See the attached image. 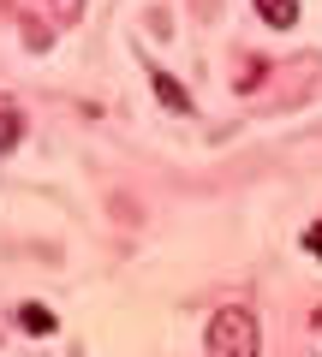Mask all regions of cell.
Returning <instances> with one entry per match:
<instances>
[{"label":"cell","instance_id":"6da1fadb","mask_svg":"<svg viewBox=\"0 0 322 357\" xmlns=\"http://www.w3.org/2000/svg\"><path fill=\"white\" fill-rule=\"evenodd\" d=\"M203 345H209V357H257V351H263L257 316H251V310H239V304L215 310V316H209Z\"/></svg>","mask_w":322,"mask_h":357},{"label":"cell","instance_id":"7a4b0ae2","mask_svg":"<svg viewBox=\"0 0 322 357\" xmlns=\"http://www.w3.org/2000/svg\"><path fill=\"white\" fill-rule=\"evenodd\" d=\"M18 143H24V114L13 96H0V155H13Z\"/></svg>","mask_w":322,"mask_h":357},{"label":"cell","instance_id":"3957f363","mask_svg":"<svg viewBox=\"0 0 322 357\" xmlns=\"http://www.w3.org/2000/svg\"><path fill=\"white\" fill-rule=\"evenodd\" d=\"M251 6H257V18L269 30H293L298 24V0H251Z\"/></svg>","mask_w":322,"mask_h":357},{"label":"cell","instance_id":"277c9868","mask_svg":"<svg viewBox=\"0 0 322 357\" xmlns=\"http://www.w3.org/2000/svg\"><path fill=\"white\" fill-rule=\"evenodd\" d=\"M13 321L30 333V340H48V333H54V310H48V304H18Z\"/></svg>","mask_w":322,"mask_h":357},{"label":"cell","instance_id":"5b68a950","mask_svg":"<svg viewBox=\"0 0 322 357\" xmlns=\"http://www.w3.org/2000/svg\"><path fill=\"white\" fill-rule=\"evenodd\" d=\"M155 96H161V102H168V107H173V114H191V96H185V89H180V84H173V77H168V72H155Z\"/></svg>","mask_w":322,"mask_h":357},{"label":"cell","instance_id":"8992f818","mask_svg":"<svg viewBox=\"0 0 322 357\" xmlns=\"http://www.w3.org/2000/svg\"><path fill=\"white\" fill-rule=\"evenodd\" d=\"M305 250H310V256H322V220H316V227L305 232Z\"/></svg>","mask_w":322,"mask_h":357},{"label":"cell","instance_id":"52a82bcc","mask_svg":"<svg viewBox=\"0 0 322 357\" xmlns=\"http://www.w3.org/2000/svg\"><path fill=\"white\" fill-rule=\"evenodd\" d=\"M310 328H316V333H322V304H316V316H310Z\"/></svg>","mask_w":322,"mask_h":357},{"label":"cell","instance_id":"ba28073f","mask_svg":"<svg viewBox=\"0 0 322 357\" xmlns=\"http://www.w3.org/2000/svg\"><path fill=\"white\" fill-rule=\"evenodd\" d=\"M72 6H78V0H66V13H72Z\"/></svg>","mask_w":322,"mask_h":357}]
</instances>
